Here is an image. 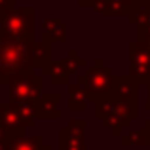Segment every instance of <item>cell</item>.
I'll list each match as a JSON object with an SVG mask.
<instances>
[{
	"label": "cell",
	"instance_id": "4",
	"mask_svg": "<svg viewBox=\"0 0 150 150\" xmlns=\"http://www.w3.org/2000/svg\"><path fill=\"white\" fill-rule=\"evenodd\" d=\"M80 84H84L88 88L89 95H91L93 101H99L103 97L110 95V89H112V74H110V69H106L103 65V59H97L95 65L91 69H88L86 76H80L78 78Z\"/></svg>",
	"mask_w": 150,
	"mask_h": 150
},
{
	"label": "cell",
	"instance_id": "3",
	"mask_svg": "<svg viewBox=\"0 0 150 150\" xmlns=\"http://www.w3.org/2000/svg\"><path fill=\"white\" fill-rule=\"evenodd\" d=\"M44 76L36 74L33 69L25 70L21 74H15L10 80V99L15 105H25L30 103L34 105L42 95H44Z\"/></svg>",
	"mask_w": 150,
	"mask_h": 150
},
{
	"label": "cell",
	"instance_id": "14",
	"mask_svg": "<svg viewBox=\"0 0 150 150\" xmlns=\"http://www.w3.org/2000/svg\"><path fill=\"white\" fill-rule=\"evenodd\" d=\"M65 61H67V67H69L70 76H72V74H78V70H84L86 67H88L86 59H84V57H78V53H76L74 50L69 51V55L65 57Z\"/></svg>",
	"mask_w": 150,
	"mask_h": 150
},
{
	"label": "cell",
	"instance_id": "9",
	"mask_svg": "<svg viewBox=\"0 0 150 150\" xmlns=\"http://www.w3.org/2000/svg\"><path fill=\"white\" fill-rule=\"evenodd\" d=\"M42 33H44V40H48L50 44L67 40V25L57 17H48L46 15L42 19Z\"/></svg>",
	"mask_w": 150,
	"mask_h": 150
},
{
	"label": "cell",
	"instance_id": "20",
	"mask_svg": "<svg viewBox=\"0 0 150 150\" xmlns=\"http://www.w3.org/2000/svg\"><path fill=\"white\" fill-rule=\"evenodd\" d=\"M38 150H51V146H50V144H46V143H44V144H42V146L38 148Z\"/></svg>",
	"mask_w": 150,
	"mask_h": 150
},
{
	"label": "cell",
	"instance_id": "2",
	"mask_svg": "<svg viewBox=\"0 0 150 150\" xmlns=\"http://www.w3.org/2000/svg\"><path fill=\"white\" fill-rule=\"evenodd\" d=\"M0 34L4 36L34 40V8L15 6L0 15Z\"/></svg>",
	"mask_w": 150,
	"mask_h": 150
},
{
	"label": "cell",
	"instance_id": "8",
	"mask_svg": "<svg viewBox=\"0 0 150 150\" xmlns=\"http://www.w3.org/2000/svg\"><path fill=\"white\" fill-rule=\"evenodd\" d=\"M42 74L50 80L51 86H69V82H70V72H69V67H67L65 59L50 61L42 69Z\"/></svg>",
	"mask_w": 150,
	"mask_h": 150
},
{
	"label": "cell",
	"instance_id": "11",
	"mask_svg": "<svg viewBox=\"0 0 150 150\" xmlns=\"http://www.w3.org/2000/svg\"><path fill=\"white\" fill-rule=\"evenodd\" d=\"M59 144H61V150H86L84 139H78V137L70 135L67 127L59 129Z\"/></svg>",
	"mask_w": 150,
	"mask_h": 150
},
{
	"label": "cell",
	"instance_id": "5",
	"mask_svg": "<svg viewBox=\"0 0 150 150\" xmlns=\"http://www.w3.org/2000/svg\"><path fill=\"white\" fill-rule=\"evenodd\" d=\"M0 118H2L4 129H6V135L10 141L25 137L27 129L21 122V116H19V105L11 101H2L0 103Z\"/></svg>",
	"mask_w": 150,
	"mask_h": 150
},
{
	"label": "cell",
	"instance_id": "15",
	"mask_svg": "<svg viewBox=\"0 0 150 150\" xmlns=\"http://www.w3.org/2000/svg\"><path fill=\"white\" fill-rule=\"evenodd\" d=\"M70 135L78 137V139H84V131H86V120H70L67 125Z\"/></svg>",
	"mask_w": 150,
	"mask_h": 150
},
{
	"label": "cell",
	"instance_id": "18",
	"mask_svg": "<svg viewBox=\"0 0 150 150\" xmlns=\"http://www.w3.org/2000/svg\"><path fill=\"white\" fill-rule=\"evenodd\" d=\"M97 2H99V0H76V4H78V6H95V4Z\"/></svg>",
	"mask_w": 150,
	"mask_h": 150
},
{
	"label": "cell",
	"instance_id": "6",
	"mask_svg": "<svg viewBox=\"0 0 150 150\" xmlns=\"http://www.w3.org/2000/svg\"><path fill=\"white\" fill-rule=\"evenodd\" d=\"M51 61V44L48 40H30L27 44V63L30 69H44Z\"/></svg>",
	"mask_w": 150,
	"mask_h": 150
},
{
	"label": "cell",
	"instance_id": "1",
	"mask_svg": "<svg viewBox=\"0 0 150 150\" xmlns=\"http://www.w3.org/2000/svg\"><path fill=\"white\" fill-rule=\"evenodd\" d=\"M27 44L23 38L0 34V84H10L11 76L30 69L27 63Z\"/></svg>",
	"mask_w": 150,
	"mask_h": 150
},
{
	"label": "cell",
	"instance_id": "12",
	"mask_svg": "<svg viewBox=\"0 0 150 150\" xmlns=\"http://www.w3.org/2000/svg\"><path fill=\"white\" fill-rule=\"evenodd\" d=\"M42 144H44L42 137H33V139L21 137V139L10 141V150H38Z\"/></svg>",
	"mask_w": 150,
	"mask_h": 150
},
{
	"label": "cell",
	"instance_id": "13",
	"mask_svg": "<svg viewBox=\"0 0 150 150\" xmlns=\"http://www.w3.org/2000/svg\"><path fill=\"white\" fill-rule=\"evenodd\" d=\"M19 116H21V122L25 125V129H33L36 125V112H34V105L30 103H25V105H19Z\"/></svg>",
	"mask_w": 150,
	"mask_h": 150
},
{
	"label": "cell",
	"instance_id": "17",
	"mask_svg": "<svg viewBox=\"0 0 150 150\" xmlns=\"http://www.w3.org/2000/svg\"><path fill=\"white\" fill-rule=\"evenodd\" d=\"M0 150H10V139H8V135H0Z\"/></svg>",
	"mask_w": 150,
	"mask_h": 150
},
{
	"label": "cell",
	"instance_id": "19",
	"mask_svg": "<svg viewBox=\"0 0 150 150\" xmlns=\"http://www.w3.org/2000/svg\"><path fill=\"white\" fill-rule=\"evenodd\" d=\"M0 135H6V129H4V124H2V118H0Z\"/></svg>",
	"mask_w": 150,
	"mask_h": 150
},
{
	"label": "cell",
	"instance_id": "16",
	"mask_svg": "<svg viewBox=\"0 0 150 150\" xmlns=\"http://www.w3.org/2000/svg\"><path fill=\"white\" fill-rule=\"evenodd\" d=\"M15 6H17V0H0V15H2L4 11L15 8Z\"/></svg>",
	"mask_w": 150,
	"mask_h": 150
},
{
	"label": "cell",
	"instance_id": "10",
	"mask_svg": "<svg viewBox=\"0 0 150 150\" xmlns=\"http://www.w3.org/2000/svg\"><path fill=\"white\" fill-rule=\"evenodd\" d=\"M91 101L88 88L80 82L69 86V110H86V106Z\"/></svg>",
	"mask_w": 150,
	"mask_h": 150
},
{
	"label": "cell",
	"instance_id": "7",
	"mask_svg": "<svg viewBox=\"0 0 150 150\" xmlns=\"http://www.w3.org/2000/svg\"><path fill=\"white\" fill-rule=\"evenodd\" d=\"M59 101L61 97L57 93H44L36 103H34V112L40 120H57L61 116L59 112Z\"/></svg>",
	"mask_w": 150,
	"mask_h": 150
}]
</instances>
